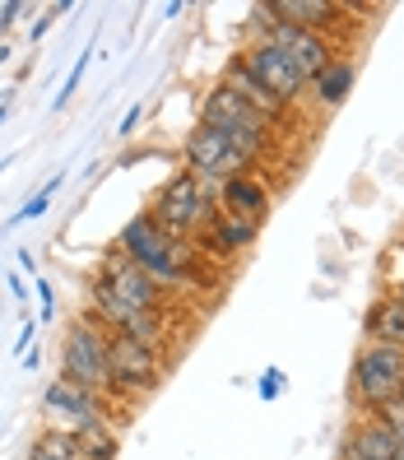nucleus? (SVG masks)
<instances>
[{
  "instance_id": "obj_12",
  "label": "nucleus",
  "mask_w": 404,
  "mask_h": 460,
  "mask_svg": "<svg viewBox=\"0 0 404 460\" xmlns=\"http://www.w3.org/2000/svg\"><path fill=\"white\" fill-rule=\"evenodd\" d=\"M260 237V224H247V219H233V214H214V224L196 237V252L205 261H224L233 265L237 256H247Z\"/></svg>"
},
{
  "instance_id": "obj_17",
  "label": "nucleus",
  "mask_w": 404,
  "mask_h": 460,
  "mask_svg": "<svg viewBox=\"0 0 404 460\" xmlns=\"http://www.w3.org/2000/svg\"><path fill=\"white\" fill-rule=\"evenodd\" d=\"M363 340L367 344H395L404 349V293L386 288L363 316Z\"/></svg>"
},
{
  "instance_id": "obj_10",
  "label": "nucleus",
  "mask_w": 404,
  "mask_h": 460,
  "mask_svg": "<svg viewBox=\"0 0 404 460\" xmlns=\"http://www.w3.org/2000/svg\"><path fill=\"white\" fill-rule=\"evenodd\" d=\"M42 410H47V419H57V428H70V432L112 423V400L93 395L84 386H70L66 376H51L42 386Z\"/></svg>"
},
{
  "instance_id": "obj_31",
  "label": "nucleus",
  "mask_w": 404,
  "mask_h": 460,
  "mask_svg": "<svg viewBox=\"0 0 404 460\" xmlns=\"http://www.w3.org/2000/svg\"><path fill=\"white\" fill-rule=\"evenodd\" d=\"M10 107H14V93H0V126H5V117H10Z\"/></svg>"
},
{
  "instance_id": "obj_15",
  "label": "nucleus",
  "mask_w": 404,
  "mask_h": 460,
  "mask_svg": "<svg viewBox=\"0 0 404 460\" xmlns=\"http://www.w3.org/2000/svg\"><path fill=\"white\" fill-rule=\"evenodd\" d=\"M275 14L298 23V29H307V33L335 38V29L344 23V14H354V5H335V0H275Z\"/></svg>"
},
{
  "instance_id": "obj_19",
  "label": "nucleus",
  "mask_w": 404,
  "mask_h": 460,
  "mask_svg": "<svg viewBox=\"0 0 404 460\" xmlns=\"http://www.w3.org/2000/svg\"><path fill=\"white\" fill-rule=\"evenodd\" d=\"M61 186H66V172H57L51 181H42L38 191H33L29 200H23V205H19V214H14V219H10L5 228H19V224H33V219H42V214L51 209V200H57V191H61Z\"/></svg>"
},
{
  "instance_id": "obj_29",
  "label": "nucleus",
  "mask_w": 404,
  "mask_h": 460,
  "mask_svg": "<svg viewBox=\"0 0 404 460\" xmlns=\"http://www.w3.org/2000/svg\"><path fill=\"white\" fill-rule=\"evenodd\" d=\"M14 261H19L23 275H33V279H38V261H33V252H29V247H19V252H14Z\"/></svg>"
},
{
  "instance_id": "obj_2",
  "label": "nucleus",
  "mask_w": 404,
  "mask_h": 460,
  "mask_svg": "<svg viewBox=\"0 0 404 460\" xmlns=\"http://www.w3.org/2000/svg\"><path fill=\"white\" fill-rule=\"evenodd\" d=\"M214 214H219V186L196 177V172H186V168L172 172L158 186V196L149 200V219L172 242H196L214 224Z\"/></svg>"
},
{
  "instance_id": "obj_5",
  "label": "nucleus",
  "mask_w": 404,
  "mask_h": 460,
  "mask_svg": "<svg viewBox=\"0 0 404 460\" xmlns=\"http://www.w3.org/2000/svg\"><path fill=\"white\" fill-rule=\"evenodd\" d=\"M395 395H404V349L363 340L354 367H348V404L358 414H376Z\"/></svg>"
},
{
  "instance_id": "obj_11",
  "label": "nucleus",
  "mask_w": 404,
  "mask_h": 460,
  "mask_svg": "<svg viewBox=\"0 0 404 460\" xmlns=\"http://www.w3.org/2000/svg\"><path fill=\"white\" fill-rule=\"evenodd\" d=\"M98 279H107V288H112L117 297H126L130 307H140V312H172V293L158 284V279H149L135 261H126L117 247L102 252Z\"/></svg>"
},
{
  "instance_id": "obj_1",
  "label": "nucleus",
  "mask_w": 404,
  "mask_h": 460,
  "mask_svg": "<svg viewBox=\"0 0 404 460\" xmlns=\"http://www.w3.org/2000/svg\"><path fill=\"white\" fill-rule=\"evenodd\" d=\"M112 247H117L126 261L140 265L149 279L163 284L172 297H181V288H191V279H196V261H200L196 242H172L163 228L149 219V209L130 214V219L121 224V233H117Z\"/></svg>"
},
{
  "instance_id": "obj_6",
  "label": "nucleus",
  "mask_w": 404,
  "mask_h": 460,
  "mask_svg": "<svg viewBox=\"0 0 404 460\" xmlns=\"http://www.w3.org/2000/svg\"><path fill=\"white\" fill-rule=\"evenodd\" d=\"M247 33L260 38V42H275L279 51H288V57L298 61L307 75H321V70H326L339 51H344L335 38L307 33V29H298V23L279 19V14H275V0H256V5L247 10Z\"/></svg>"
},
{
  "instance_id": "obj_18",
  "label": "nucleus",
  "mask_w": 404,
  "mask_h": 460,
  "mask_svg": "<svg viewBox=\"0 0 404 460\" xmlns=\"http://www.w3.org/2000/svg\"><path fill=\"white\" fill-rule=\"evenodd\" d=\"M29 456H38V460H89L70 428H42L29 447Z\"/></svg>"
},
{
  "instance_id": "obj_27",
  "label": "nucleus",
  "mask_w": 404,
  "mask_h": 460,
  "mask_svg": "<svg viewBox=\"0 0 404 460\" xmlns=\"http://www.w3.org/2000/svg\"><path fill=\"white\" fill-rule=\"evenodd\" d=\"M33 340H38V326H33V321H23V331H19V340H14V354H29Z\"/></svg>"
},
{
  "instance_id": "obj_32",
  "label": "nucleus",
  "mask_w": 404,
  "mask_h": 460,
  "mask_svg": "<svg viewBox=\"0 0 404 460\" xmlns=\"http://www.w3.org/2000/svg\"><path fill=\"white\" fill-rule=\"evenodd\" d=\"M339 460H363L358 451H348V447H339Z\"/></svg>"
},
{
  "instance_id": "obj_35",
  "label": "nucleus",
  "mask_w": 404,
  "mask_h": 460,
  "mask_svg": "<svg viewBox=\"0 0 404 460\" xmlns=\"http://www.w3.org/2000/svg\"><path fill=\"white\" fill-rule=\"evenodd\" d=\"M23 460H38V456H23Z\"/></svg>"
},
{
  "instance_id": "obj_23",
  "label": "nucleus",
  "mask_w": 404,
  "mask_h": 460,
  "mask_svg": "<svg viewBox=\"0 0 404 460\" xmlns=\"http://www.w3.org/2000/svg\"><path fill=\"white\" fill-rule=\"evenodd\" d=\"M256 391H260V400H279V395H284V372H279V367H269V372H260V382H256Z\"/></svg>"
},
{
  "instance_id": "obj_26",
  "label": "nucleus",
  "mask_w": 404,
  "mask_h": 460,
  "mask_svg": "<svg viewBox=\"0 0 404 460\" xmlns=\"http://www.w3.org/2000/svg\"><path fill=\"white\" fill-rule=\"evenodd\" d=\"M5 284H10V293L19 297V303H29V279H23V270H14V275H5Z\"/></svg>"
},
{
  "instance_id": "obj_21",
  "label": "nucleus",
  "mask_w": 404,
  "mask_h": 460,
  "mask_svg": "<svg viewBox=\"0 0 404 460\" xmlns=\"http://www.w3.org/2000/svg\"><path fill=\"white\" fill-rule=\"evenodd\" d=\"M89 61H93V47H84V51H79V57H75L70 75L61 79V93L51 98V112H66V107H70V98L79 93V84H84V70H89Z\"/></svg>"
},
{
  "instance_id": "obj_25",
  "label": "nucleus",
  "mask_w": 404,
  "mask_h": 460,
  "mask_svg": "<svg viewBox=\"0 0 404 460\" xmlns=\"http://www.w3.org/2000/svg\"><path fill=\"white\" fill-rule=\"evenodd\" d=\"M140 121H145V102H135V107H130V112L121 117V126H117V135H121V140H130V135H135V130H140Z\"/></svg>"
},
{
  "instance_id": "obj_3",
  "label": "nucleus",
  "mask_w": 404,
  "mask_h": 460,
  "mask_svg": "<svg viewBox=\"0 0 404 460\" xmlns=\"http://www.w3.org/2000/svg\"><path fill=\"white\" fill-rule=\"evenodd\" d=\"M107 344H112V331H107L93 312H79L61 331V354H57L61 372L57 376H66L70 386H84L93 395L112 400V363H107Z\"/></svg>"
},
{
  "instance_id": "obj_16",
  "label": "nucleus",
  "mask_w": 404,
  "mask_h": 460,
  "mask_svg": "<svg viewBox=\"0 0 404 460\" xmlns=\"http://www.w3.org/2000/svg\"><path fill=\"white\" fill-rule=\"evenodd\" d=\"M219 84H224V89H233V93H237L242 102H247V107H256V112H260V117H265L269 126H284V121H288V107H284V102H279L275 93H265V89L256 84V75H251L247 66H242L237 57H233V61L224 66Z\"/></svg>"
},
{
  "instance_id": "obj_20",
  "label": "nucleus",
  "mask_w": 404,
  "mask_h": 460,
  "mask_svg": "<svg viewBox=\"0 0 404 460\" xmlns=\"http://www.w3.org/2000/svg\"><path fill=\"white\" fill-rule=\"evenodd\" d=\"M75 438H79V447H84L89 460H117V451H121V432L112 423L84 428V432H75Z\"/></svg>"
},
{
  "instance_id": "obj_13",
  "label": "nucleus",
  "mask_w": 404,
  "mask_h": 460,
  "mask_svg": "<svg viewBox=\"0 0 404 460\" xmlns=\"http://www.w3.org/2000/svg\"><path fill=\"white\" fill-rule=\"evenodd\" d=\"M269 209H275V191L256 177H233L219 186V214H233V219H247V224H265Z\"/></svg>"
},
{
  "instance_id": "obj_9",
  "label": "nucleus",
  "mask_w": 404,
  "mask_h": 460,
  "mask_svg": "<svg viewBox=\"0 0 404 460\" xmlns=\"http://www.w3.org/2000/svg\"><path fill=\"white\" fill-rule=\"evenodd\" d=\"M181 158H186V172H196V177H205V181H214V186H224V181H233V177L256 172L251 158L242 154L224 130H214V126H205V121H196L191 130H186Z\"/></svg>"
},
{
  "instance_id": "obj_33",
  "label": "nucleus",
  "mask_w": 404,
  "mask_h": 460,
  "mask_svg": "<svg viewBox=\"0 0 404 460\" xmlns=\"http://www.w3.org/2000/svg\"><path fill=\"white\" fill-rule=\"evenodd\" d=\"M10 164H14V154H10V158H0V177H5V168H10Z\"/></svg>"
},
{
  "instance_id": "obj_4",
  "label": "nucleus",
  "mask_w": 404,
  "mask_h": 460,
  "mask_svg": "<svg viewBox=\"0 0 404 460\" xmlns=\"http://www.w3.org/2000/svg\"><path fill=\"white\" fill-rule=\"evenodd\" d=\"M196 121H205V126H214V130H224L256 168L265 164L269 149H275V140L284 135L279 126H269V121L256 112V107H247L233 89H224V84H214V89L200 98V117H196Z\"/></svg>"
},
{
  "instance_id": "obj_30",
  "label": "nucleus",
  "mask_w": 404,
  "mask_h": 460,
  "mask_svg": "<svg viewBox=\"0 0 404 460\" xmlns=\"http://www.w3.org/2000/svg\"><path fill=\"white\" fill-rule=\"evenodd\" d=\"M19 363H23V367H29V372H38V367H42V354H38V344H33V354H23Z\"/></svg>"
},
{
  "instance_id": "obj_14",
  "label": "nucleus",
  "mask_w": 404,
  "mask_h": 460,
  "mask_svg": "<svg viewBox=\"0 0 404 460\" xmlns=\"http://www.w3.org/2000/svg\"><path fill=\"white\" fill-rule=\"evenodd\" d=\"M354 84H358V61H354V51H339V57L321 70V75H312V102H316V112H335V107H344V98L354 93Z\"/></svg>"
},
{
  "instance_id": "obj_34",
  "label": "nucleus",
  "mask_w": 404,
  "mask_h": 460,
  "mask_svg": "<svg viewBox=\"0 0 404 460\" xmlns=\"http://www.w3.org/2000/svg\"><path fill=\"white\" fill-rule=\"evenodd\" d=\"M5 33H10V29H5V23H0V47H5Z\"/></svg>"
},
{
  "instance_id": "obj_36",
  "label": "nucleus",
  "mask_w": 404,
  "mask_h": 460,
  "mask_svg": "<svg viewBox=\"0 0 404 460\" xmlns=\"http://www.w3.org/2000/svg\"><path fill=\"white\" fill-rule=\"evenodd\" d=\"M400 293H404V288H400Z\"/></svg>"
},
{
  "instance_id": "obj_22",
  "label": "nucleus",
  "mask_w": 404,
  "mask_h": 460,
  "mask_svg": "<svg viewBox=\"0 0 404 460\" xmlns=\"http://www.w3.org/2000/svg\"><path fill=\"white\" fill-rule=\"evenodd\" d=\"M70 10H75V5H70V0H61V5H51V10H47V14H42V19L33 23V29H29V42H42V38L51 33V23H57L61 14H70Z\"/></svg>"
},
{
  "instance_id": "obj_8",
  "label": "nucleus",
  "mask_w": 404,
  "mask_h": 460,
  "mask_svg": "<svg viewBox=\"0 0 404 460\" xmlns=\"http://www.w3.org/2000/svg\"><path fill=\"white\" fill-rule=\"evenodd\" d=\"M107 363H112V400H145L154 395L158 386H163L168 376V354H158V349L149 344H135L126 335H112V344H107Z\"/></svg>"
},
{
  "instance_id": "obj_24",
  "label": "nucleus",
  "mask_w": 404,
  "mask_h": 460,
  "mask_svg": "<svg viewBox=\"0 0 404 460\" xmlns=\"http://www.w3.org/2000/svg\"><path fill=\"white\" fill-rule=\"evenodd\" d=\"M33 288H38V307H42L38 321H57V288H51L47 279H33Z\"/></svg>"
},
{
  "instance_id": "obj_28",
  "label": "nucleus",
  "mask_w": 404,
  "mask_h": 460,
  "mask_svg": "<svg viewBox=\"0 0 404 460\" xmlns=\"http://www.w3.org/2000/svg\"><path fill=\"white\" fill-rule=\"evenodd\" d=\"M19 14H29V5H19V0L0 5V23H5V29H14V19H19Z\"/></svg>"
},
{
  "instance_id": "obj_7",
  "label": "nucleus",
  "mask_w": 404,
  "mask_h": 460,
  "mask_svg": "<svg viewBox=\"0 0 404 460\" xmlns=\"http://www.w3.org/2000/svg\"><path fill=\"white\" fill-rule=\"evenodd\" d=\"M233 57L247 66L251 75H256V84L265 89V93H275L288 112L298 102H307V93H312V75L288 57V51H279L275 42H260V38H251L247 47H237Z\"/></svg>"
}]
</instances>
